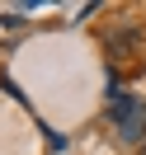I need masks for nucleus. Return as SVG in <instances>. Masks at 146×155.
Masks as SVG:
<instances>
[{"instance_id":"f257e3e1","label":"nucleus","mask_w":146,"mask_h":155,"mask_svg":"<svg viewBox=\"0 0 146 155\" xmlns=\"http://www.w3.org/2000/svg\"><path fill=\"white\" fill-rule=\"evenodd\" d=\"M137 47H141V28H137V24H123V28H113V33H108V42H104V52H108L113 61H127Z\"/></svg>"},{"instance_id":"f03ea898","label":"nucleus","mask_w":146,"mask_h":155,"mask_svg":"<svg viewBox=\"0 0 146 155\" xmlns=\"http://www.w3.org/2000/svg\"><path fill=\"white\" fill-rule=\"evenodd\" d=\"M0 24H5V28H24V14H19V10H5V14H0Z\"/></svg>"},{"instance_id":"7ed1b4c3","label":"nucleus","mask_w":146,"mask_h":155,"mask_svg":"<svg viewBox=\"0 0 146 155\" xmlns=\"http://www.w3.org/2000/svg\"><path fill=\"white\" fill-rule=\"evenodd\" d=\"M137 155H146V136H141V150H137Z\"/></svg>"}]
</instances>
